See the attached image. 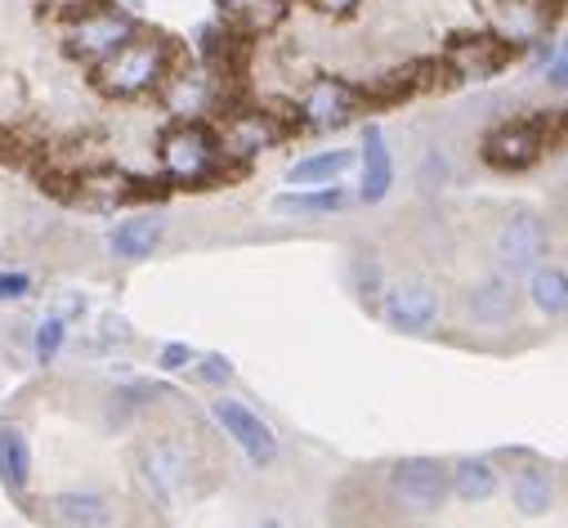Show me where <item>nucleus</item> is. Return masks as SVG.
Segmentation results:
<instances>
[{
	"instance_id": "obj_1",
	"label": "nucleus",
	"mask_w": 568,
	"mask_h": 528,
	"mask_svg": "<svg viewBox=\"0 0 568 528\" xmlns=\"http://www.w3.org/2000/svg\"><path fill=\"white\" fill-rule=\"evenodd\" d=\"M564 112H528V116H510L501 121L497 130L484 135V162L493 171H528L546 158L550 149V125L559 121Z\"/></svg>"
},
{
	"instance_id": "obj_2",
	"label": "nucleus",
	"mask_w": 568,
	"mask_h": 528,
	"mask_svg": "<svg viewBox=\"0 0 568 528\" xmlns=\"http://www.w3.org/2000/svg\"><path fill=\"white\" fill-rule=\"evenodd\" d=\"M546 251H550V233L537 211H510L493 237L497 274H506V278H528L546 260Z\"/></svg>"
},
{
	"instance_id": "obj_3",
	"label": "nucleus",
	"mask_w": 568,
	"mask_h": 528,
	"mask_svg": "<svg viewBox=\"0 0 568 528\" xmlns=\"http://www.w3.org/2000/svg\"><path fill=\"white\" fill-rule=\"evenodd\" d=\"M134 466H139V479H144V488L158 497V501H175L189 493L197 466H193V453L175 439V435H158L149 439L144 448L134 453Z\"/></svg>"
},
{
	"instance_id": "obj_4",
	"label": "nucleus",
	"mask_w": 568,
	"mask_h": 528,
	"mask_svg": "<svg viewBox=\"0 0 568 528\" xmlns=\"http://www.w3.org/2000/svg\"><path fill=\"white\" fill-rule=\"evenodd\" d=\"M389 493L416 515L444 510V501L453 497L448 461H439V457H403V461H394L389 466Z\"/></svg>"
},
{
	"instance_id": "obj_5",
	"label": "nucleus",
	"mask_w": 568,
	"mask_h": 528,
	"mask_svg": "<svg viewBox=\"0 0 568 528\" xmlns=\"http://www.w3.org/2000/svg\"><path fill=\"white\" fill-rule=\"evenodd\" d=\"M28 510L45 524V528H108L112 524V501L103 493H50V497H32Z\"/></svg>"
},
{
	"instance_id": "obj_6",
	"label": "nucleus",
	"mask_w": 568,
	"mask_h": 528,
	"mask_svg": "<svg viewBox=\"0 0 568 528\" xmlns=\"http://www.w3.org/2000/svg\"><path fill=\"white\" fill-rule=\"evenodd\" d=\"M439 292L435 287H425V283H394L381 292V314L394 332L403 336H420V332H430L439 323Z\"/></svg>"
},
{
	"instance_id": "obj_7",
	"label": "nucleus",
	"mask_w": 568,
	"mask_h": 528,
	"mask_svg": "<svg viewBox=\"0 0 568 528\" xmlns=\"http://www.w3.org/2000/svg\"><path fill=\"white\" fill-rule=\"evenodd\" d=\"M211 413H215V422L224 426V435L246 453L251 466H273V461H277V435H273L246 404H237V399H215Z\"/></svg>"
},
{
	"instance_id": "obj_8",
	"label": "nucleus",
	"mask_w": 568,
	"mask_h": 528,
	"mask_svg": "<svg viewBox=\"0 0 568 528\" xmlns=\"http://www.w3.org/2000/svg\"><path fill=\"white\" fill-rule=\"evenodd\" d=\"M358 85H349V81H336V77H323V81H314L310 85V94L301 99V116H305V125H314V130H332V125H345L354 112H358Z\"/></svg>"
},
{
	"instance_id": "obj_9",
	"label": "nucleus",
	"mask_w": 568,
	"mask_h": 528,
	"mask_svg": "<svg viewBox=\"0 0 568 528\" xmlns=\"http://www.w3.org/2000/svg\"><path fill=\"white\" fill-rule=\"evenodd\" d=\"M466 314H470L475 323H484V327H501V323H510V318L519 314L515 278L493 274V278L475 283V287H470V296H466Z\"/></svg>"
},
{
	"instance_id": "obj_10",
	"label": "nucleus",
	"mask_w": 568,
	"mask_h": 528,
	"mask_svg": "<svg viewBox=\"0 0 568 528\" xmlns=\"http://www.w3.org/2000/svg\"><path fill=\"white\" fill-rule=\"evenodd\" d=\"M394 189V158H389V144H385V130L381 125H367L363 130V184H358V202L376 206L385 202Z\"/></svg>"
},
{
	"instance_id": "obj_11",
	"label": "nucleus",
	"mask_w": 568,
	"mask_h": 528,
	"mask_svg": "<svg viewBox=\"0 0 568 528\" xmlns=\"http://www.w3.org/2000/svg\"><path fill=\"white\" fill-rule=\"evenodd\" d=\"M510 501H515V510H519L524 519L550 515V510H555V479H550V470H546L541 461L519 466V470L510 475Z\"/></svg>"
},
{
	"instance_id": "obj_12",
	"label": "nucleus",
	"mask_w": 568,
	"mask_h": 528,
	"mask_svg": "<svg viewBox=\"0 0 568 528\" xmlns=\"http://www.w3.org/2000/svg\"><path fill=\"white\" fill-rule=\"evenodd\" d=\"M0 484L10 497H23L32 484V444L28 430H19L14 422L0 426Z\"/></svg>"
},
{
	"instance_id": "obj_13",
	"label": "nucleus",
	"mask_w": 568,
	"mask_h": 528,
	"mask_svg": "<svg viewBox=\"0 0 568 528\" xmlns=\"http://www.w3.org/2000/svg\"><path fill=\"white\" fill-rule=\"evenodd\" d=\"M162 233H166L162 215H130V220H121L112 229L108 246H112L116 260H149L162 246Z\"/></svg>"
},
{
	"instance_id": "obj_14",
	"label": "nucleus",
	"mask_w": 568,
	"mask_h": 528,
	"mask_svg": "<svg viewBox=\"0 0 568 528\" xmlns=\"http://www.w3.org/2000/svg\"><path fill=\"white\" fill-rule=\"evenodd\" d=\"M448 475H453V497L462 501H493L501 488V475L488 457H462L457 466H448Z\"/></svg>"
},
{
	"instance_id": "obj_15",
	"label": "nucleus",
	"mask_w": 568,
	"mask_h": 528,
	"mask_svg": "<svg viewBox=\"0 0 568 528\" xmlns=\"http://www.w3.org/2000/svg\"><path fill=\"white\" fill-rule=\"evenodd\" d=\"M528 301L546 318H568V274L555 264H537L528 274Z\"/></svg>"
},
{
	"instance_id": "obj_16",
	"label": "nucleus",
	"mask_w": 568,
	"mask_h": 528,
	"mask_svg": "<svg viewBox=\"0 0 568 528\" xmlns=\"http://www.w3.org/2000/svg\"><path fill=\"white\" fill-rule=\"evenodd\" d=\"M349 206V193L345 189H296V193H277L273 197V211H282V215H336V211H345Z\"/></svg>"
},
{
	"instance_id": "obj_17",
	"label": "nucleus",
	"mask_w": 568,
	"mask_h": 528,
	"mask_svg": "<svg viewBox=\"0 0 568 528\" xmlns=\"http://www.w3.org/2000/svg\"><path fill=\"white\" fill-rule=\"evenodd\" d=\"M349 166H354V153H349V149H332V153L301 158V162L287 171V180H292V184H332V180H341Z\"/></svg>"
},
{
	"instance_id": "obj_18",
	"label": "nucleus",
	"mask_w": 568,
	"mask_h": 528,
	"mask_svg": "<svg viewBox=\"0 0 568 528\" xmlns=\"http://www.w3.org/2000/svg\"><path fill=\"white\" fill-rule=\"evenodd\" d=\"M354 292H358L363 301H376V296L385 292V274H381V264H376L372 255H358V260H354Z\"/></svg>"
},
{
	"instance_id": "obj_19",
	"label": "nucleus",
	"mask_w": 568,
	"mask_h": 528,
	"mask_svg": "<svg viewBox=\"0 0 568 528\" xmlns=\"http://www.w3.org/2000/svg\"><path fill=\"white\" fill-rule=\"evenodd\" d=\"M63 341H68V323L63 318H45L37 327V358L41 363H54V354L63 349Z\"/></svg>"
},
{
	"instance_id": "obj_20",
	"label": "nucleus",
	"mask_w": 568,
	"mask_h": 528,
	"mask_svg": "<svg viewBox=\"0 0 568 528\" xmlns=\"http://www.w3.org/2000/svg\"><path fill=\"white\" fill-rule=\"evenodd\" d=\"M416 184H420V193H439V189L448 184V158L425 153V162H420V171H416Z\"/></svg>"
},
{
	"instance_id": "obj_21",
	"label": "nucleus",
	"mask_w": 568,
	"mask_h": 528,
	"mask_svg": "<svg viewBox=\"0 0 568 528\" xmlns=\"http://www.w3.org/2000/svg\"><path fill=\"white\" fill-rule=\"evenodd\" d=\"M229 376H233V367H229L224 354H206V358H197V380H206V385H224Z\"/></svg>"
},
{
	"instance_id": "obj_22",
	"label": "nucleus",
	"mask_w": 568,
	"mask_h": 528,
	"mask_svg": "<svg viewBox=\"0 0 568 528\" xmlns=\"http://www.w3.org/2000/svg\"><path fill=\"white\" fill-rule=\"evenodd\" d=\"M546 81H550L555 90H568V41L550 54V63H546Z\"/></svg>"
},
{
	"instance_id": "obj_23",
	"label": "nucleus",
	"mask_w": 568,
	"mask_h": 528,
	"mask_svg": "<svg viewBox=\"0 0 568 528\" xmlns=\"http://www.w3.org/2000/svg\"><path fill=\"white\" fill-rule=\"evenodd\" d=\"M28 274H0V301H19V296H28Z\"/></svg>"
},
{
	"instance_id": "obj_24",
	"label": "nucleus",
	"mask_w": 568,
	"mask_h": 528,
	"mask_svg": "<svg viewBox=\"0 0 568 528\" xmlns=\"http://www.w3.org/2000/svg\"><path fill=\"white\" fill-rule=\"evenodd\" d=\"M158 363H162V367H166V372H180V367H184V363H193V349H189V345H166V349H162V358H158Z\"/></svg>"
},
{
	"instance_id": "obj_25",
	"label": "nucleus",
	"mask_w": 568,
	"mask_h": 528,
	"mask_svg": "<svg viewBox=\"0 0 568 528\" xmlns=\"http://www.w3.org/2000/svg\"><path fill=\"white\" fill-rule=\"evenodd\" d=\"M564 215H568V184H564Z\"/></svg>"
},
{
	"instance_id": "obj_26",
	"label": "nucleus",
	"mask_w": 568,
	"mask_h": 528,
	"mask_svg": "<svg viewBox=\"0 0 568 528\" xmlns=\"http://www.w3.org/2000/svg\"><path fill=\"white\" fill-rule=\"evenodd\" d=\"M255 528H277V524H273V519H268V524H255Z\"/></svg>"
}]
</instances>
